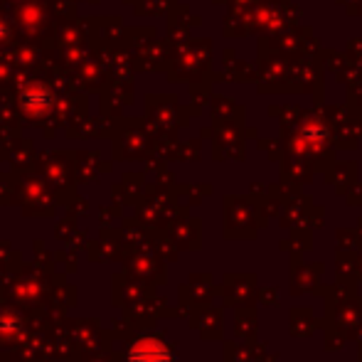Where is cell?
Wrapping results in <instances>:
<instances>
[{"label": "cell", "mask_w": 362, "mask_h": 362, "mask_svg": "<svg viewBox=\"0 0 362 362\" xmlns=\"http://www.w3.org/2000/svg\"><path fill=\"white\" fill-rule=\"evenodd\" d=\"M139 355H141L139 362H168V355L160 345H148V348H141Z\"/></svg>", "instance_id": "6da1fadb"}]
</instances>
